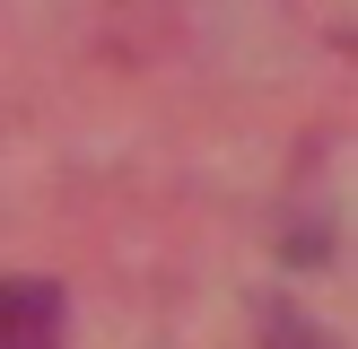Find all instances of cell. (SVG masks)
Listing matches in <instances>:
<instances>
[{"label":"cell","mask_w":358,"mask_h":349,"mask_svg":"<svg viewBox=\"0 0 358 349\" xmlns=\"http://www.w3.org/2000/svg\"><path fill=\"white\" fill-rule=\"evenodd\" d=\"M262 349H332V341H324L315 323H297V314H280V323H271V341H262Z\"/></svg>","instance_id":"7a4b0ae2"},{"label":"cell","mask_w":358,"mask_h":349,"mask_svg":"<svg viewBox=\"0 0 358 349\" xmlns=\"http://www.w3.org/2000/svg\"><path fill=\"white\" fill-rule=\"evenodd\" d=\"M0 349H62V288L0 279Z\"/></svg>","instance_id":"6da1fadb"}]
</instances>
